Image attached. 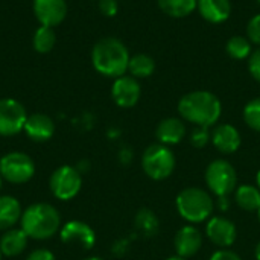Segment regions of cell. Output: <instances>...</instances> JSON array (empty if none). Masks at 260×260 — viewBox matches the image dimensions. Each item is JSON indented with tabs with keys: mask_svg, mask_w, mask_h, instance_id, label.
<instances>
[{
	"mask_svg": "<svg viewBox=\"0 0 260 260\" xmlns=\"http://www.w3.org/2000/svg\"><path fill=\"white\" fill-rule=\"evenodd\" d=\"M180 116L197 126H213L222 113V105L218 96L206 90H197L184 94L178 102Z\"/></svg>",
	"mask_w": 260,
	"mask_h": 260,
	"instance_id": "1",
	"label": "cell"
},
{
	"mask_svg": "<svg viewBox=\"0 0 260 260\" xmlns=\"http://www.w3.org/2000/svg\"><path fill=\"white\" fill-rule=\"evenodd\" d=\"M129 53L125 44L113 37L99 40L91 50V62L96 72L108 78H120L128 70Z\"/></svg>",
	"mask_w": 260,
	"mask_h": 260,
	"instance_id": "2",
	"label": "cell"
},
{
	"mask_svg": "<svg viewBox=\"0 0 260 260\" xmlns=\"http://www.w3.org/2000/svg\"><path fill=\"white\" fill-rule=\"evenodd\" d=\"M59 212L47 203H37L29 206L20 219V229L27 235V238L35 241L50 239L59 232Z\"/></svg>",
	"mask_w": 260,
	"mask_h": 260,
	"instance_id": "3",
	"label": "cell"
},
{
	"mask_svg": "<svg viewBox=\"0 0 260 260\" xmlns=\"http://www.w3.org/2000/svg\"><path fill=\"white\" fill-rule=\"evenodd\" d=\"M175 206L180 216L190 224H200L210 219L215 209L212 195L200 187L183 189L177 195Z\"/></svg>",
	"mask_w": 260,
	"mask_h": 260,
	"instance_id": "4",
	"label": "cell"
},
{
	"mask_svg": "<svg viewBox=\"0 0 260 260\" xmlns=\"http://www.w3.org/2000/svg\"><path fill=\"white\" fill-rule=\"evenodd\" d=\"M177 158L169 146L161 143L149 145L142 155V168L145 174L155 181L166 180L175 171Z\"/></svg>",
	"mask_w": 260,
	"mask_h": 260,
	"instance_id": "5",
	"label": "cell"
},
{
	"mask_svg": "<svg viewBox=\"0 0 260 260\" xmlns=\"http://www.w3.org/2000/svg\"><path fill=\"white\" fill-rule=\"evenodd\" d=\"M204 178L209 190L218 198L229 197L236 190V184H238L236 169L230 161L224 158H218L209 163V166L206 168Z\"/></svg>",
	"mask_w": 260,
	"mask_h": 260,
	"instance_id": "6",
	"label": "cell"
},
{
	"mask_svg": "<svg viewBox=\"0 0 260 260\" xmlns=\"http://www.w3.org/2000/svg\"><path fill=\"white\" fill-rule=\"evenodd\" d=\"M35 174L34 160L24 152H8L0 158V175L11 184L27 183Z\"/></svg>",
	"mask_w": 260,
	"mask_h": 260,
	"instance_id": "7",
	"label": "cell"
},
{
	"mask_svg": "<svg viewBox=\"0 0 260 260\" xmlns=\"http://www.w3.org/2000/svg\"><path fill=\"white\" fill-rule=\"evenodd\" d=\"M49 186H50V192L53 193L55 198H58L61 201H69V200L75 198L82 187L81 172L76 168H72L67 165L59 166L50 175Z\"/></svg>",
	"mask_w": 260,
	"mask_h": 260,
	"instance_id": "8",
	"label": "cell"
},
{
	"mask_svg": "<svg viewBox=\"0 0 260 260\" xmlns=\"http://www.w3.org/2000/svg\"><path fill=\"white\" fill-rule=\"evenodd\" d=\"M27 114L24 107L15 99H0V136H15L23 131Z\"/></svg>",
	"mask_w": 260,
	"mask_h": 260,
	"instance_id": "9",
	"label": "cell"
},
{
	"mask_svg": "<svg viewBox=\"0 0 260 260\" xmlns=\"http://www.w3.org/2000/svg\"><path fill=\"white\" fill-rule=\"evenodd\" d=\"M206 235L216 247L229 248L236 242L238 230L230 219L224 216H213L206 224Z\"/></svg>",
	"mask_w": 260,
	"mask_h": 260,
	"instance_id": "10",
	"label": "cell"
},
{
	"mask_svg": "<svg viewBox=\"0 0 260 260\" xmlns=\"http://www.w3.org/2000/svg\"><path fill=\"white\" fill-rule=\"evenodd\" d=\"M59 238L67 245H79L84 250H91L96 244L93 229L82 221H69L59 230Z\"/></svg>",
	"mask_w": 260,
	"mask_h": 260,
	"instance_id": "11",
	"label": "cell"
},
{
	"mask_svg": "<svg viewBox=\"0 0 260 260\" xmlns=\"http://www.w3.org/2000/svg\"><path fill=\"white\" fill-rule=\"evenodd\" d=\"M142 94V88L136 78L133 76H120L116 78L113 87H111V96L116 105L120 108H131L134 107Z\"/></svg>",
	"mask_w": 260,
	"mask_h": 260,
	"instance_id": "12",
	"label": "cell"
},
{
	"mask_svg": "<svg viewBox=\"0 0 260 260\" xmlns=\"http://www.w3.org/2000/svg\"><path fill=\"white\" fill-rule=\"evenodd\" d=\"M34 14L41 26H58L67 14L66 0H34Z\"/></svg>",
	"mask_w": 260,
	"mask_h": 260,
	"instance_id": "13",
	"label": "cell"
},
{
	"mask_svg": "<svg viewBox=\"0 0 260 260\" xmlns=\"http://www.w3.org/2000/svg\"><path fill=\"white\" fill-rule=\"evenodd\" d=\"M174 247H175L177 256L183 259L193 257L203 247V235L197 227L184 225L177 232L174 238Z\"/></svg>",
	"mask_w": 260,
	"mask_h": 260,
	"instance_id": "14",
	"label": "cell"
},
{
	"mask_svg": "<svg viewBox=\"0 0 260 260\" xmlns=\"http://www.w3.org/2000/svg\"><path fill=\"white\" fill-rule=\"evenodd\" d=\"M210 140H212L213 146L221 154H225V155L236 152L241 148V143H242L239 131L233 125H230V123L218 125L213 129V133L210 136Z\"/></svg>",
	"mask_w": 260,
	"mask_h": 260,
	"instance_id": "15",
	"label": "cell"
},
{
	"mask_svg": "<svg viewBox=\"0 0 260 260\" xmlns=\"http://www.w3.org/2000/svg\"><path fill=\"white\" fill-rule=\"evenodd\" d=\"M23 131L34 142H47L55 133V123L49 116L37 113L27 116Z\"/></svg>",
	"mask_w": 260,
	"mask_h": 260,
	"instance_id": "16",
	"label": "cell"
},
{
	"mask_svg": "<svg viewBox=\"0 0 260 260\" xmlns=\"http://www.w3.org/2000/svg\"><path fill=\"white\" fill-rule=\"evenodd\" d=\"M155 137H157L158 143H161V145H166V146L178 145L186 137V125L178 117L163 119L157 125Z\"/></svg>",
	"mask_w": 260,
	"mask_h": 260,
	"instance_id": "17",
	"label": "cell"
},
{
	"mask_svg": "<svg viewBox=\"0 0 260 260\" xmlns=\"http://www.w3.org/2000/svg\"><path fill=\"white\" fill-rule=\"evenodd\" d=\"M197 9L206 21L219 24L229 20L232 14V3L230 0H198Z\"/></svg>",
	"mask_w": 260,
	"mask_h": 260,
	"instance_id": "18",
	"label": "cell"
},
{
	"mask_svg": "<svg viewBox=\"0 0 260 260\" xmlns=\"http://www.w3.org/2000/svg\"><path fill=\"white\" fill-rule=\"evenodd\" d=\"M27 235L21 229H9L0 238V251L3 256L15 257L21 254L27 245Z\"/></svg>",
	"mask_w": 260,
	"mask_h": 260,
	"instance_id": "19",
	"label": "cell"
},
{
	"mask_svg": "<svg viewBox=\"0 0 260 260\" xmlns=\"http://www.w3.org/2000/svg\"><path fill=\"white\" fill-rule=\"evenodd\" d=\"M23 210L14 197L3 195L0 197V230L6 232L9 229H14V225L21 219Z\"/></svg>",
	"mask_w": 260,
	"mask_h": 260,
	"instance_id": "20",
	"label": "cell"
},
{
	"mask_svg": "<svg viewBox=\"0 0 260 260\" xmlns=\"http://www.w3.org/2000/svg\"><path fill=\"white\" fill-rule=\"evenodd\" d=\"M236 204L245 212H256L260 209V189L257 186L242 184L235 190Z\"/></svg>",
	"mask_w": 260,
	"mask_h": 260,
	"instance_id": "21",
	"label": "cell"
},
{
	"mask_svg": "<svg viewBox=\"0 0 260 260\" xmlns=\"http://www.w3.org/2000/svg\"><path fill=\"white\" fill-rule=\"evenodd\" d=\"M134 227L142 236L152 238V236H155L158 233L160 222H158V218L155 216V213L151 209H140L137 212V215H136Z\"/></svg>",
	"mask_w": 260,
	"mask_h": 260,
	"instance_id": "22",
	"label": "cell"
},
{
	"mask_svg": "<svg viewBox=\"0 0 260 260\" xmlns=\"http://www.w3.org/2000/svg\"><path fill=\"white\" fill-rule=\"evenodd\" d=\"M157 3L165 14L175 18L190 15L198 6V0H157Z\"/></svg>",
	"mask_w": 260,
	"mask_h": 260,
	"instance_id": "23",
	"label": "cell"
},
{
	"mask_svg": "<svg viewBox=\"0 0 260 260\" xmlns=\"http://www.w3.org/2000/svg\"><path fill=\"white\" fill-rule=\"evenodd\" d=\"M155 62L149 55L139 53L129 58L128 72L133 75V78H148L154 73Z\"/></svg>",
	"mask_w": 260,
	"mask_h": 260,
	"instance_id": "24",
	"label": "cell"
},
{
	"mask_svg": "<svg viewBox=\"0 0 260 260\" xmlns=\"http://www.w3.org/2000/svg\"><path fill=\"white\" fill-rule=\"evenodd\" d=\"M56 43V35L53 32V27L49 26H40L35 30L34 35V49L40 53H47L53 49Z\"/></svg>",
	"mask_w": 260,
	"mask_h": 260,
	"instance_id": "25",
	"label": "cell"
},
{
	"mask_svg": "<svg viewBox=\"0 0 260 260\" xmlns=\"http://www.w3.org/2000/svg\"><path fill=\"white\" fill-rule=\"evenodd\" d=\"M225 50L233 59H245L251 53V41L242 35H235L227 41Z\"/></svg>",
	"mask_w": 260,
	"mask_h": 260,
	"instance_id": "26",
	"label": "cell"
},
{
	"mask_svg": "<svg viewBox=\"0 0 260 260\" xmlns=\"http://www.w3.org/2000/svg\"><path fill=\"white\" fill-rule=\"evenodd\" d=\"M244 120L251 129L260 133V98L251 99L244 107Z\"/></svg>",
	"mask_w": 260,
	"mask_h": 260,
	"instance_id": "27",
	"label": "cell"
},
{
	"mask_svg": "<svg viewBox=\"0 0 260 260\" xmlns=\"http://www.w3.org/2000/svg\"><path fill=\"white\" fill-rule=\"evenodd\" d=\"M209 142H210L209 128L197 126V128L192 131V134H190V143H192L195 148H204Z\"/></svg>",
	"mask_w": 260,
	"mask_h": 260,
	"instance_id": "28",
	"label": "cell"
},
{
	"mask_svg": "<svg viewBox=\"0 0 260 260\" xmlns=\"http://www.w3.org/2000/svg\"><path fill=\"white\" fill-rule=\"evenodd\" d=\"M247 35L248 40L254 44H260V14L254 15L247 26Z\"/></svg>",
	"mask_w": 260,
	"mask_h": 260,
	"instance_id": "29",
	"label": "cell"
},
{
	"mask_svg": "<svg viewBox=\"0 0 260 260\" xmlns=\"http://www.w3.org/2000/svg\"><path fill=\"white\" fill-rule=\"evenodd\" d=\"M248 70H250V75L260 82V49H257L254 53L250 55L248 58Z\"/></svg>",
	"mask_w": 260,
	"mask_h": 260,
	"instance_id": "30",
	"label": "cell"
},
{
	"mask_svg": "<svg viewBox=\"0 0 260 260\" xmlns=\"http://www.w3.org/2000/svg\"><path fill=\"white\" fill-rule=\"evenodd\" d=\"M99 9L105 17H114L119 9L117 0H99Z\"/></svg>",
	"mask_w": 260,
	"mask_h": 260,
	"instance_id": "31",
	"label": "cell"
},
{
	"mask_svg": "<svg viewBox=\"0 0 260 260\" xmlns=\"http://www.w3.org/2000/svg\"><path fill=\"white\" fill-rule=\"evenodd\" d=\"M209 260H242L239 254H236L235 251L232 250H227V248H221L218 251H215L212 254V257Z\"/></svg>",
	"mask_w": 260,
	"mask_h": 260,
	"instance_id": "32",
	"label": "cell"
},
{
	"mask_svg": "<svg viewBox=\"0 0 260 260\" xmlns=\"http://www.w3.org/2000/svg\"><path fill=\"white\" fill-rule=\"evenodd\" d=\"M26 260H56L53 253L46 250V248H38V250H34Z\"/></svg>",
	"mask_w": 260,
	"mask_h": 260,
	"instance_id": "33",
	"label": "cell"
},
{
	"mask_svg": "<svg viewBox=\"0 0 260 260\" xmlns=\"http://www.w3.org/2000/svg\"><path fill=\"white\" fill-rule=\"evenodd\" d=\"M254 256H256V260H260V241L257 242L256 248H254Z\"/></svg>",
	"mask_w": 260,
	"mask_h": 260,
	"instance_id": "34",
	"label": "cell"
},
{
	"mask_svg": "<svg viewBox=\"0 0 260 260\" xmlns=\"http://www.w3.org/2000/svg\"><path fill=\"white\" fill-rule=\"evenodd\" d=\"M166 260H187V259H183V257H180V256H172V257H169V259Z\"/></svg>",
	"mask_w": 260,
	"mask_h": 260,
	"instance_id": "35",
	"label": "cell"
},
{
	"mask_svg": "<svg viewBox=\"0 0 260 260\" xmlns=\"http://www.w3.org/2000/svg\"><path fill=\"white\" fill-rule=\"evenodd\" d=\"M256 181H257V187L260 189V171L257 172V177H256Z\"/></svg>",
	"mask_w": 260,
	"mask_h": 260,
	"instance_id": "36",
	"label": "cell"
},
{
	"mask_svg": "<svg viewBox=\"0 0 260 260\" xmlns=\"http://www.w3.org/2000/svg\"><path fill=\"white\" fill-rule=\"evenodd\" d=\"M85 260H104V259H102V257H96V256H94V257H88V259H85Z\"/></svg>",
	"mask_w": 260,
	"mask_h": 260,
	"instance_id": "37",
	"label": "cell"
},
{
	"mask_svg": "<svg viewBox=\"0 0 260 260\" xmlns=\"http://www.w3.org/2000/svg\"><path fill=\"white\" fill-rule=\"evenodd\" d=\"M257 218H259V222H260V209L257 210Z\"/></svg>",
	"mask_w": 260,
	"mask_h": 260,
	"instance_id": "38",
	"label": "cell"
},
{
	"mask_svg": "<svg viewBox=\"0 0 260 260\" xmlns=\"http://www.w3.org/2000/svg\"><path fill=\"white\" fill-rule=\"evenodd\" d=\"M0 190H2V175H0Z\"/></svg>",
	"mask_w": 260,
	"mask_h": 260,
	"instance_id": "39",
	"label": "cell"
},
{
	"mask_svg": "<svg viewBox=\"0 0 260 260\" xmlns=\"http://www.w3.org/2000/svg\"><path fill=\"white\" fill-rule=\"evenodd\" d=\"M2 256H3V254H2V251H0V260H2Z\"/></svg>",
	"mask_w": 260,
	"mask_h": 260,
	"instance_id": "40",
	"label": "cell"
},
{
	"mask_svg": "<svg viewBox=\"0 0 260 260\" xmlns=\"http://www.w3.org/2000/svg\"><path fill=\"white\" fill-rule=\"evenodd\" d=\"M257 2H259V3H260V0H257Z\"/></svg>",
	"mask_w": 260,
	"mask_h": 260,
	"instance_id": "41",
	"label": "cell"
}]
</instances>
